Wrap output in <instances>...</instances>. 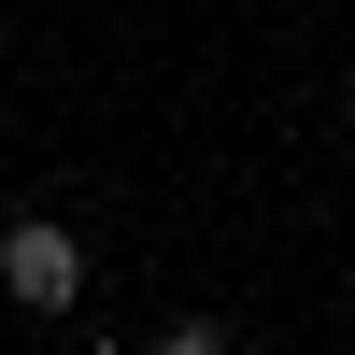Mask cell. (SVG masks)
<instances>
[{
    "label": "cell",
    "instance_id": "6da1fadb",
    "mask_svg": "<svg viewBox=\"0 0 355 355\" xmlns=\"http://www.w3.org/2000/svg\"><path fill=\"white\" fill-rule=\"evenodd\" d=\"M0 299H15V313H71L85 299V242L57 214H15V227H0Z\"/></svg>",
    "mask_w": 355,
    "mask_h": 355
}]
</instances>
